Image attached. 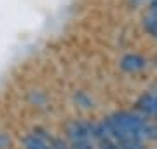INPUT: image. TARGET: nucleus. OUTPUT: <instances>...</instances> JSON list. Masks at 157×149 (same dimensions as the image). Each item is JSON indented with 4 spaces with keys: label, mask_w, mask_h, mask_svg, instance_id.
Wrapping results in <instances>:
<instances>
[{
    "label": "nucleus",
    "mask_w": 157,
    "mask_h": 149,
    "mask_svg": "<svg viewBox=\"0 0 157 149\" xmlns=\"http://www.w3.org/2000/svg\"><path fill=\"white\" fill-rule=\"evenodd\" d=\"M103 125L107 128L108 135L115 144L129 140V139H138L143 140L148 139V123L141 116L129 112V111H121L113 112L103 121Z\"/></svg>",
    "instance_id": "f257e3e1"
},
{
    "label": "nucleus",
    "mask_w": 157,
    "mask_h": 149,
    "mask_svg": "<svg viewBox=\"0 0 157 149\" xmlns=\"http://www.w3.org/2000/svg\"><path fill=\"white\" fill-rule=\"evenodd\" d=\"M23 147L25 149H51L42 139H39L33 133H28V135L23 137Z\"/></svg>",
    "instance_id": "20e7f679"
},
{
    "label": "nucleus",
    "mask_w": 157,
    "mask_h": 149,
    "mask_svg": "<svg viewBox=\"0 0 157 149\" xmlns=\"http://www.w3.org/2000/svg\"><path fill=\"white\" fill-rule=\"evenodd\" d=\"M75 102H77L80 107H84V109H91V107H93V100H91V97H87L84 91H78L77 95H75Z\"/></svg>",
    "instance_id": "423d86ee"
},
{
    "label": "nucleus",
    "mask_w": 157,
    "mask_h": 149,
    "mask_svg": "<svg viewBox=\"0 0 157 149\" xmlns=\"http://www.w3.org/2000/svg\"><path fill=\"white\" fill-rule=\"evenodd\" d=\"M155 65H157V58H155Z\"/></svg>",
    "instance_id": "9b49d317"
},
{
    "label": "nucleus",
    "mask_w": 157,
    "mask_h": 149,
    "mask_svg": "<svg viewBox=\"0 0 157 149\" xmlns=\"http://www.w3.org/2000/svg\"><path fill=\"white\" fill-rule=\"evenodd\" d=\"M65 137L70 142H86L93 140V123L73 119L65 125Z\"/></svg>",
    "instance_id": "f03ea898"
},
{
    "label": "nucleus",
    "mask_w": 157,
    "mask_h": 149,
    "mask_svg": "<svg viewBox=\"0 0 157 149\" xmlns=\"http://www.w3.org/2000/svg\"><path fill=\"white\" fill-rule=\"evenodd\" d=\"M11 146H12L11 135L6 132H0V149H11Z\"/></svg>",
    "instance_id": "6e6552de"
},
{
    "label": "nucleus",
    "mask_w": 157,
    "mask_h": 149,
    "mask_svg": "<svg viewBox=\"0 0 157 149\" xmlns=\"http://www.w3.org/2000/svg\"><path fill=\"white\" fill-rule=\"evenodd\" d=\"M150 11H152V16H157V0H152Z\"/></svg>",
    "instance_id": "9d476101"
},
{
    "label": "nucleus",
    "mask_w": 157,
    "mask_h": 149,
    "mask_svg": "<svg viewBox=\"0 0 157 149\" xmlns=\"http://www.w3.org/2000/svg\"><path fill=\"white\" fill-rule=\"evenodd\" d=\"M117 146H119V149H145V142L138 140V139H129V140L119 142Z\"/></svg>",
    "instance_id": "39448f33"
},
{
    "label": "nucleus",
    "mask_w": 157,
    "mask_h": 149,
    "mask_svg": "<svg viewBox=\"0 0 157 149\" xmlns=\"http://www.w3.org/2000/svg\"><path fill=\"white\" fill-rule=\"evenodd\" d=\"M145 67H147V60L141 54H136V53H129V54L122 56V60H121V69L124 72H129V74L140 72Z\"/></svg>",
    "instance_id": "7ed1b4c3"
},
{
    "label": "nucleus",
    "mask_w": 157,
    "mask_h": 149,
    "mask_svg": "<svg viewBox=\"0 0 157 149\" xmlns=\"http://www.w3.org/2000/svg\"><path fill=\"white\" fill-rule=\"evenodd\" d=\"M100 149H119V146L113 142L112 139H108V140H103V142H100Z\"/></svg>",
    "instance_id": "1a4fd4ad"
},
{
    "label": "nucleus",
    "mask_w": 157,
    "mask_h": 149,
    "mask_svg": "<svg viewBox=\"0 0 157 149\" xmlns=\"http://www.w3.org/2000/svg\"><path fill=\"white\" fill-rule=\"evenodd\" d=\"M68 149H96V146L91 140H86V142H70L68 144Z\"/></svg>",
    "instance_id": "0eeeda50"
}]
</instances>
